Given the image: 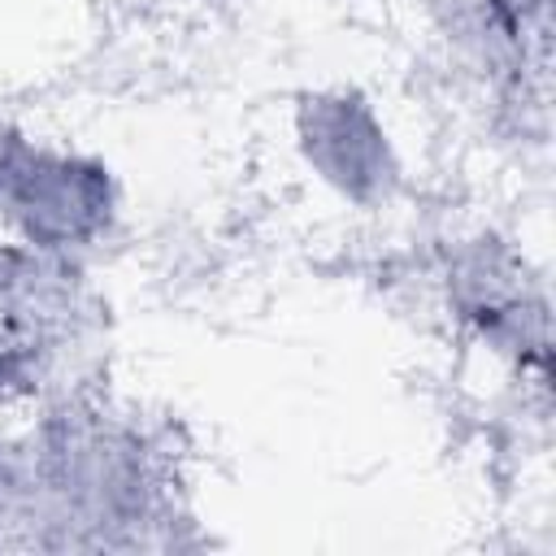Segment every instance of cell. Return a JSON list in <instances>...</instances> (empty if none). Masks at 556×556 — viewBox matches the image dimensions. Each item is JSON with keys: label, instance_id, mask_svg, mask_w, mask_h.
Masks as SVG:
<instances>
[{"label": "cell", "instance_id": "obj_1", "mask_svg": "<svg viewBox=\"0 0 556 556\" xmlns=\"http://www.w3.org/2000/svg\"><path fill=\"white\" fill-rule=\"evenodd\" d=\"M491 9H495V17L504 22V30H508L513 39H521L526 26H530V17H543L547 0H491Z\"/></svg>", "mask_w": 556, "mask_h": 556}]
</instances>
